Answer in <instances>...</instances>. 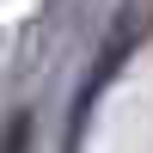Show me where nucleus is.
Here are the masks:
<instances>
[{
	"mask_svg": "<svg viewBox=\"0 0 153 153\" xmlns=\"http://www.w3.org/2000/svg\"><path fill=\"white\" fill-rule=\"evenodd\" d=\"M0 153H31V117H12L0 129Z\"/></svg>",
	"mask_w": 153,
	"mask_h": 153,
	"instance_id": "1",
	"label": "nucleus"
}]
</instances>
